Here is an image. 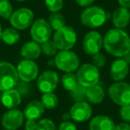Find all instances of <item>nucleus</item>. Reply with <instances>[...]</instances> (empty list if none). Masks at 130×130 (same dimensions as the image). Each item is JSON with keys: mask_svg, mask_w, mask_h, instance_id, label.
Instances as JSON below:
<instances>
[{"mask_svg": "<svg viewBox=\"0 0 130 130\" xmlns=\"http://www.w3.org/2000/svg\"><path fill=\"white\" fill-rule=\"evenodd\" d=\"M103 47L108 54L116 57H123L130 51V37L120 29H112L103 38Z\"/></svg>", "mask_w": 130, "mask_h": 130, "instance_id": "f257e3e1", "label": "nucleus"}, {"mask_svg": "<svg viewBox=\"0 0 130 130\" xmlns=\"http://www.w3.org/2000/svg\"><path fill=\"white\" fill-rule=\"evenodd\" d=\"M108 15L106 12L100 6L87 7L80 15L82 24L87 28L95 29L103 26L106 22Z\"/></svg>", "mask_w": 130, "mask_h": 130, "instance_id": "f03ea898", "label": "nucleus"}, {"mask_svg": "<svg viewBox=\"0 0 130 130\" xmlns=\"http://www.w3.org/2000/svg\"><path fill=\"white\" fill-rule=\"evenodd\" d=\"M19 81L16 68L8 61H0V91L15 88Z\"/></svg>", "mask_w": 130, "mask_h": 130, "instance_id": "7ed1b4c3", "label": "nucleus"}, {"mask_svg": "<svg viewBox=\"0 0 130 130\" xmlns=\"http://www.w3.org/2000/svg\"><path fill=\"white\" fill-rule=\"evenodd\" d=\"M79 59L74 52L62 50L56 54L54 64L58 70L64 72H73L79 68Z\"/></svg>", "mask_w": 130, "mask_h": 130, "instance_id": "20e7f679", "label": "nucleus"}, {"mask_svg": "<svg viewBox=\"0 0 130 130\" xmlns=\"http://www.w3.org/2000/svg\"><path fill=\"white\" fill-rule=\"evenodd\" d=\"M53 40L59 50H71L77 42V33L72 27L65 25L55 30Z\"/></svg>", "mask_w": 130, "mask_h": 130, "instance_id": "39448f33", "label": "nucleus"}, {"mask_svg": "<svg viewBox=\"0 0 130 130\" xmlns=\"http://www.w3.org/2000/svg\"><path fill=\"white\" fill-rule=\"evenodd\" d=\"M77 78L79 85L88 88L97 85L100 79L99 69L92 63H85L77 70Z\"/></svg>", "mask_w": 130, "mask_h": 130, "instance_id": "423d86ee", "label": "nucleus"}, {"mask_svg": "<svg viewBox=\"0 0 130 130\" xmlns=\"http://www.w3.org/2000/svg\"><path fill=\"white\" fill-rule=\"evenodd\" d=\"M108 94L113 103L120 107L130 104V84L124 81L113 83L108 89Z\"/></svg>", "mask_w": 130, "mask_h": 130, "instance_id": "0eeeda50", "label": "nucleus"}, {"mask_svg": "<svg viewBox=\"0 0 130 130\" xmlns=\"http://www.w3.org/2000/svg\"><path fill=\"white\" fill-rule=\"evenodd\" d=\"M34 22V13L29 8H20L10 17V23L17 30H24Z\"/></svg>", "mask_w": 130, "mask_h": 130, "instance_id": "6e6552de", "label": "nucleus"}, {"mask_svg": "<svg viewBox=\"0 0 130 130\" xmlns=\"http://www.w3.org/2000/svg\"><path fill=\"white\" fill-rule=\"evenodd\" d=\"M53 29L51 28L49 22L45 19H38L31 25L30 35L32 39L38 44L50 39Z\"/></svg>", "mask_w": 130, "mask_h": 130, "instance_id": "1a4fd4ad", "label": "nucleus"}, {"mask_svg": "<svg viewBox=\"0 0 130 130\" xmlns=\"http://www.w3.org/2000/svg\"><path fill=\"white\" fill-rule=\"evenodd\" d=\"M103 45V38L98 31L91 30L84 37L82 46L86 54L94 55L101 51Z\"/></svg>", "mask_w": 130, "mask_h": 130, "instance_id": "9d476101", "label": "nucleus"}, {"mask_svg": "<svg viewBox=\"0 0 130 130\" xmlns=\"http://www.w3.org/2000/svg\"><path fill=\"white\" fill-rule=\"evenodd\" d=\"M59 76L54 71H45L38 78L37 87L43 94L53 93L58 87Z\"/></svg>", "mask_w": 130, "mask_h": 130, "instance_id": "9b49d317", "label": "nucleus"}, {"mask_svg": "<svg viewBox=\"0 0 130 130\" xmlns=\"http://www.w3.org/2000/svg\"><path fill=\"white\" fill-rule=\"evenodd\" d=\"M19 79L31 82L38 76V66L32 60H22L16 68Z\"/></svg>", "mask_w": 130, "mask_h": 130, "instance_id": "f8f14e48", "label": "nucleus"}, {"mask_svg": "<svg viewBox=\"0 0 130 130\" xmlns=\"http://www.w3.org/2000/svg\"><path fill=\"white\" fill-rule=\"evenodd\" d=\"M24 114L18 109H11L5 112L2 116L1 123L5 129L17 130L24 122Z\"/></svg>", "mask_w": 130, "mask_h": 130, "instance_id": "ddd939ff", "label": "nucleus"}, {"mask_svg": "<svg viewBox=\"0 0 130 130\" xmlns=\"http://www.w3.org/2000/svg\"><path fill=\"white\" fill-rule=\"evenodd\" d=\"M69 112L71 114L72 120L76 121V122L83 123L87 121L92 117L93 110L88 103L83 101L75 103L71 107Z\"/></svg>", "mask_w": 130, "mask_h": 130, "instance_id": "4468645a", "label": "nucleus"}, {"mask_svg": "<svg viewBox=\"0 0 130 130\" xmlns=\"http://www.w3.org/2000/svg\"><path fill=\"white\" fill-rule=\"evenodd\" d=\"M129 71L128 64L122 59L119 58L112 61L110 68V74L115 82L123 81L126 78Z\"/></svg>", "mask_w": 130, "mask_h": 130, "instance_id": "2eb2a0df", "label": "nucleus"}, {"mask_svg": "<svg viewBox=\"0 0 130 130\" xmlns=\"http://www.w3.org/2000/svg\"><path fill=\"white\" fill-rule=\"evenodd\" d=\"M115 123L110 117L98 115L89 122V130H115Z\"/></svg>", "mask_w": 130, "mask_h": 130, "instance_id": "dca6fc26", "label": "nucleus"}, {"mask_svg": "<svg viewBox=\"0 0 130 130\" xmlns=\"http://www.w3.org/2000/svg\"><path fill=\"white\" fill-rule=\"evenodd\" d=\"M1 103L8 110L15 109L22 103V95L15 88L4 91L1 96Z\"/></svg>", "mask_w": 130, "mask_h": 130, "instance_id": "f3484780", "label": "nucleus"}, {"mask_svg": "<svg viewBox=\"0 0 130 130\" xmlns=\"http://www.w3.org/2000/svg\"><path fill=\"white\" fill-rule=\"evenodd\" d=\"M45 107L42 104L41 101L33 100L30 103L27 104V106L24 109V117L27 119H38L42 117V115L45 112Z\"/></svg>", "mask_w": 130, "mask_h": 130, "instance_id": "a211bd4d", "label": "nucleus"}, {"mask_svg": "<svg viewBox=\"0 0 130 130\" xmlns=\"http://www.w3.org/2000/svg\"><path fill=\"white\" fill-rule=\"evenodd\" d=\"M41 45L40 44L33 41H28L24 44L21 48V54L26 60L38 59L41 54Z\"/></svg>", "mask_w": 130, "mask_h": 130, "instance_id": "6ab92c4d", "label": "nucleus"}, {"mask_svg": "<svg viewBox=\"0 0 130 130\" xmlns=\"http://www.w3.org/2000/svg\"><path fill=\"white\" fill-rule=\"evenodd\" d=\"M130 22L129 9L125 7H119L114 11L112 14V23L116 29L126 28Z\"/></svg>", "mask_w": 130, "mask_h": 130, "instance_id": "aec40b11", "label": "nucleus"}, {"mask_svg": "<svg viewBox=\"0 0 130 130\" xmlns=\"http://www.w3.org/2000/svg\"><path fill=\"white\" fill-rule=\"evenodd\" d=\"M105 93L103 87L94 85L87 88V100L93 104H99L104 100Z\"/></svg>", "mask_w": 130, "mask_h": 130, "instance_id": "412c9836", "label": "nucleus"}, {"mask_svg": "<svg viewBox=\"0 0 130 130\" xmlns=\"http://www.w3.org/2000/svg\"><path fill=\"white\" fill-rule=\"evenodd\" d=\"M1 39L6 45H13L18 43L20 40V33L14 28H7L3 30Z\"/></svg>", "mask_w": 130, "mask_h": 130, "instance_id": "4be33fe9", "label": "nucleus"}, {"mask_svg": "<svg viewBox=\"0 0 130 130\" xmlns=\"http://www.w3.org/2000/svg\"><path fill=\"white\" fill-rule=\"evenodd\" d=\"M61 85H62L63 88L66 89L69 92H71L72 90H74L79 85L77 75L72 72L65 73L62 76V78H61Z\"/></svg>", "mask_w": 130, "mask_h": 130, "instance_id": "5701e85b", "label": "nucleus"}, {"mask_svg": "<svg viewBox=\"0 0 130 130\" xmlns=\"http://www.w3.org/2000/svg\"><path fill=\"white\" fill-rule=\"evenodd\" d=\"M47 22H49L51 28L54 30L60 29L61 28L64 27L66 24V20H65L64 16L59 12L58 13H51Z\"/></svg>", "mask_w": 130, "mask_h": 130, "instance_id": "b1692460", "label": "nucleus"}, {"mask_svg": "<svg viewBox=\"0 0 130 130\" xmlns=\"http://www.w3.org/2000/svg\"><path fill=\"white\" fill-rule=\"evenodd\" d=\"M41 103L45 109L53 110L58 106L59 99L54 93H45L41 96Z\"/></svg>", "mask_w": 130, "mask_h": 130, "instance_id": "393cba45", "label": "nucleus"}, {"mask_svg": "<svg viewBox=\"0 0 130 130\" xmlns=\"http://www.w3.org/2000/svg\"><path fill=\"white\" fill-rule=\"evenodd\" d=\"M70 96L75 102H83L87 100V88L84 87L83 86L78 85L74 90L70 92Z\"/></svg>", "mask_w": 130, "mask_h": 130, "instance_id": "a878e982", "label": "nucleus"}, {"mask_svg": "<svg viewBox=\"0 0 130 130\" xmlns=\"http://www.w3.org/2000/svg\"><path fill=\"white\" fill-rule=\"evenodd\" d=\"M41 51L45 55L48 56V57H52V56L56 55L57 54V46L54 44V40H47V41L42 43L41 45Z\"/></svg>", "mask_w": 130, "mask_h": 130, "instance_id": "bb28decb", "label": "nucleus"}, {"mask_svg": "<svg viewBox=\"0 0 130 130\" xmlns=\"http://www.w3.org/2000/svg\"><path fill=\"white\" fill-rule=\"evenodd\" d=\"M13 13V6L9 0H0V17L5 20L10 19Z\"/></svg>", "mask_w": 130, "mask_h": 130, "instance_id": "cd10ccee", "label": "nucleus"}, {"mask_svg": "<svg viewBox=\"0 0 130 130\" xmlns=\"http://www.w3.org/2000/svg\"><path fill=\"white\" fill-rule=\"evenodd\" d=\"M16 90L19 92V94L22 95V97H26V96H29L32 93V87L29 84V82H25V81H18L16 85Z\"/></svg>", "mask_w": 130, "mask_h": 130, "instance_id": "c85d7f7f", "label": "nucleus"}, {"mask_svg": "<svg viewBox=\"0 0 130 130\" xmlns=\"http://www.w3.org/2000/svg\"><path fill=\"white\" fill-rule=\"evenodd\" d=\"M45 5L51 13H58L63 7L62 0H45Z\"/></svg>", "mask_w": 130, "mask_h": 130, "instance_id": "c756f323", "label": "nucleus"}, {"mask_svg": "<svg viewBox=\"0 0 130 130\" xmlns=\"http://www.w3.org/2000/svg\"><path fill=\"white\" fill-rule=\"evenodd\" d=\"M36 130H57L56 126L51 119H43L38 122Z\"/></svg>", "mask_w": 130, "mask_h": 130, "instance_id": "7c9ffc66", "label": "nucleus"}, {"mask_svg": "<svg viewBox=\"0 0 130 130\" xmlns=\"http://www.w3.org/2000/svg\"><path fill=\"white\" fill-rule=\"evenodd\" d=\"M92 64L94 65L96 68L101 69V68L104 67V65L106 64V58L101 53H97V54L92 55Z\"/></svg>", "mask_w": 130, "mask_h": 130, "instance_id": "2f4dec72", "label": "nucleus"}, {"mask_svg": "<svg viewBox=\"0 0 130 130\" xmlns=\"http://www.w3.org/2000/svg\"><path fill=\"white\" fill-rule=\"evenodd\" d=\"M119 116L122 120L130 124V104L121 107L119 110Z\"/></svg>", "mask_w": 130, "mask_h": 130, "instance_id": "473e14b6", "label": "nucleus"}, {"mask_svg": "<svg viewBox=\"0 0 130 130\" xmlns=\"http://www.w3.org/2000/svg\"><path fill=\"white\" fill-rule=\"evenodd\" d=\"M59 130H78V128L71 121H62L59 126Z\"/></svg>", "mask_w": 130, "mask_h": 130, "instance_id": "72a5a7b5", "label": "nucleus"}, {"mask_svg": "<svg viewBox=\"0 0 130 130\" xmlns=\"http://www.w3.org/2000/svg\"><path fill=\"white\" fill-rule=\"evenodd\" d=\"M38 123L35 119H27L25 122V129L26 130H36Z\"/></svg>", "mask_w": 130, "mask_h": 130, "instance_id": "f704fd0d", "label": "nucleus"}, {"mask_svg": "<svg viewBox=\"0 0 130 130\" xmlns=\"http://www.w3.org/2000/svg\"><path fill=\"white\" fill-rule=\"evenodd\" d=\"M75 1L78 6H83V7H87L94 2V0H75Z\"/></svg>", "mask_w": 130, "mask_h": 130, "instance_id": "c9c22d12", "label": "nucleus"}, {"mask_svg": "<svg viewBox=\"0 0 130 130\" xmlns=\"http://www.w3.org/2000/svg\"><path fill=\"white\" fill-rule=\"evenodd\" d=\"M115 130H130V124L126 122H121L116 125Z\"/></svg>", "mask_w": 130, "mask_h": 130, "instance_id": "e433bc0d", "label": "nucleus"}, {"mask_svg": "<svg viewBox=\"0 0 130 130\" xmlns=\"http://www.w3.org/2000/svg\"><path fill=\"white\" fill-rule=\"evenodd\" d=\"M118 2L120 5L121 7L130 9V0H118Z\"/></svg>", "mask_w": 130, "mask_h": 130, "instance_id": "4c0bfd02", "label": "nucleus"}, {"mask_svg": "<svg viewBox=\"0 0 130 130\" xmlns=\"http://www.w3.org/2000/svg\"><path fill=\"white\" fill-rule=\"evenodd\" d=\"M123 60H124L128 65L130 64V51L128 53H126V54L123 56Z\"/></svg>", "mask_w": 130, "mask_h": 130, "instance_id": "58836bf2", "label": "nucleus"}, {"mask_svg": "<svg viewBox=\"0 0 130 130\" xmlns=\"http://www.w3.org/2000/svg\"><path fill=\"white\" fill-rule=\"evenodd\" d=\"M62 119L63 121H70V119H71V114L70 112H66L62 115Z\"/></svg>", "mask_w": 130, "mask_h": 130, "instance_id": "ea45409f", "label": "nucleus"}, {"mask_svg": "<svg viewBox=\"0 0 130 130\" xmlns=\"http://www.w3.org/2000/svg\"><path fill=\"white\" fill-rule=\"evenodd\" d=\"M2 32H3L2 25H1V23H0V40H1V38H2Z\"/></svg>", "mask_w": 130, "mask_h": 130, "instance_id": "a19ab883", "label": "nucleus"}, {"mask_svg": "<svg viewBox=\"0 0 130 130\" xmlns=\"http://www.w3.org/2000/svg\"><path fill=\"white\" fill-rule=\"evenodd\" d=\"M16 1H19V2H22V1H26V0H16Z\"/></svg>", "mask_w": 130, "mask_h": 130, "instance_id": "79ce46f5", "label": "nucleus"}, {"mask_svg": "<svg viewBox=\"0 0 130 130\" xmlns=\"http://www.w3.org/2000/svg\"><path fill=\"white\" fill-rule=\"evenodd\" d=\"M1 130H7V129H5V128H4V129H1Z\"/></svg>", "mask_w": 130, "mask_h": 130, "instance_id": "37998d69", "label": "nucleus"}]
</instances>
